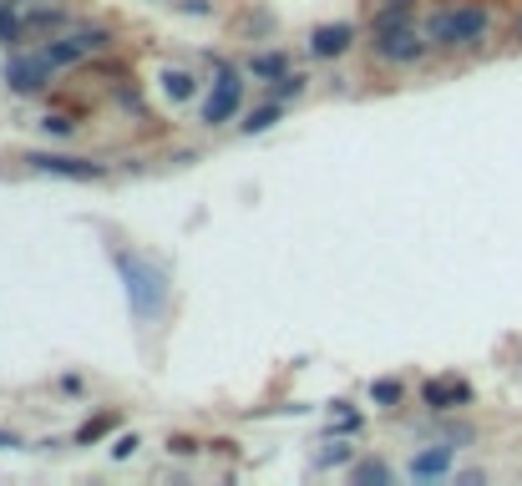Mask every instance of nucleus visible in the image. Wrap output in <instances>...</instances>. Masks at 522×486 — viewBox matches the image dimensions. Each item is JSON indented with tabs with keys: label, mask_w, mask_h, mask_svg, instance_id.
<instances>
[{
	"label": "nucleus",
	"mask_w": 522,
	"mask_h": 486,
	"mask_svg": "<svg viewBox=\"0 0 522 486\" xmlns=\"http://www.w3.org/2000/svg\"><path fill=\"white\" fill-rule=\"evenodd\" d=\"M112 264H117V274H122L132 319H137V324H158L163 309H168V269H163L158 259L137 254V249H112Z\"/></svg>",
	"instance_id": "f257e3e1"
},
{
	"label": "nucleus",
	"mask_w": 522,
	"mask_h": 486,
	"mask_svg": "<svg viewBox=\"0 0 522 486\" xmlns=\"http://www.w3.org/2000/svg\"><path fill=\"white\" fill-rule=\"evenodd\" d=\"M426 36L436 46H477L487 36V11L482 6H452V11H436Z\"/></svg>",
	"instance_id": "f03ea898"
},
{
	"label": "nucleus",
	"mask_w": 522,
	"mask_h": 486,
	"mask_svg": "<svg viewBox=\"0 0 522 486\" xmlns=\"http://www.w3.org/2000/svg\"><path fill=\"white\" fill-rule=\"evenodd\" d=\"M376 51L386 61H416L421 56V36H416V26H406V6H391L376 21Z\"/></svg>",
	"instance_id": "7ed1b4c3"
},
{
	"label": "nucleus",
	"mask_w": 522,
	"mask_h": 486,
	"mask_svg": "<svg viewBox=\"0 0 522 486\" xmlns=\"http://www.w3.org/2000/svg\"><path fill=\"white\" fill-rule=\"evenodd\" d=\"M239 107H244V81H239V71L218 66V81H213V92L203 102V122L208 127H223V122H234Z\"/></svg>",
	"instance_id": "20e7f679"
},
{
	"label": "nucleus",
	"mask_w": 522,
	"mask_h": 486,
	"mask_svg": "<svg viewBox=\"0 0 522 486\" xmlns=\"http://www.w3.org/2000/svg\"><path fill=\"white\" fill-rule=\"evenodd\" d=\"M26 162H31L36 173L71 178V183H92V178H102V173H107L102 162H87V157H61V152H26Z\"/></svg>",
	"instance_id": "39448f33"
},
{
	"label": "nucleus",
	"mask_w": 522,
	"mask_h": 486,
	"mask_svg": "<svg viewBox=\"0 0 522 486\" xmlns=\"http://www.w3.org/2000/svg\"><path fill=\"white\" fill-rule=\"evenodd\" d=\"M51 71H56V66H51L46 51H36V56H11V61H6V87L21 92V97H26V92H41L46 81H51Z\"/></svg>",
	"instance_id": "423d86ee"
},
{
	"label": "nucleus",
	"mask_w": 522,
	"mask_h": 486,
	"mask_svg": "<svg viewBox=\"0 0 522 486\" xmlns=\"http://www.w3.org/2000/svg\"><path fill=\"white\" fill-rule=\"evenodd\" d=\"M102 46H107V31H77V36L51 41L46 56H51V66H71V61H82V56H92V51H102Z\"/></svg>",
	"instance_id": "0eeeda50"
},
{
	"label": "nucleus",
	"mask_w": 522,
	"mask_h": 486,
	"mask_svg": "<svg viewBox=\"0 0 522 486\" xmlns=\"http://www.w3.org/2000/svg\"><path fill=\"white\" fill-rule=\"evenodd\" d=\"M421 400L431 405V411H452V405H467L472 400V385L457 380V375H436L421 385Z\"/></svg>",
	"instance_id": "6e6552de"
},
{
	"label": "nucleus",
	"mask_w": 522,
	"mask_h": 486,
	"mask_svg": "<svg viewBox=\"0 0 522 486\" xmlns=\"http://www.w3.org/2000/svg\"><path fill=\"white\" fill-rule=\"evenodd\" d=\"M350 41H355V26H350V21H335V26H320V31L310 36V51H315V56H340Z\"/></svg>",
	"instance_id": "1a4fd4ad"
},
{
	"label": "nucleus",
	"mask_w": 522,
	"mask_h": 486,
	"mask_svg": "<svg viewBox=\"0 0 522 486\" xmlns=\"http://www.w3.org/2000/svg\"><path fill=\"white\" fill-rule=\"evenodd\" d=\"M452 461H457V446H431V451H421L411 461V476H446Z\"/></svg>",
	"instance_id": "9d476101"
},
{
	"label": "nucleus",
	"mask_w": 522,
	"mask_h": 486,
	"mask_svg": "<svg viewBox=\"0 0 522 486\" xmlns=\"http://www.w3.org/2000/svg\"><path fill=\"white\" fill-rule=\"evenodd\" d=\"M163 92H168L173 102H188V97H193V76H188V71H168V76H163Z\"/></svg>",
	"instance_id": "9b49d317"
},
{
	"label": "nucleus",
	"mask_w": 522,
	"mask_h": 486,
	"mask_svg": "<svg viewBox=\"0 0 522 486\" xmlns=\"http://www.w3.org/2000/svg\"><path fill=\"white\" fill-rule=\"evenodd\" d=\"M274 122H279V102H274V107H259V112L244 122V132H269Z\"/></svg>",
	"instance_id": "f8f14e48"
},
{
	"label": "nucleus",
	"mask_w": 522,
	"mask_h": 486,
	"mask_svg": "<svg viewBox=\"0 0 522 486\" xmlns=\"http://www.w3.org/2000/svg\"><path fill=\"white\" fill-rule=\"evenodd\" d=\"M350 476H355V481H391V466H381V461H365V466H355Z\"/></svg>",
	"instance_id": "ddd939ff"
},
{
	"label": "nucleus",
	"mask_w": 522,
	"mask_h": 486,
	"mask_svg": "<svg viewBox=\"0 0 522 486\" xmlns=\"http://www.w3.org/2000/svg\"><path fill=\"white\" fill-rule=\"evenodd\" d=\"M274 92H279V97H300V92H305V76H300V71H284Z\"/></svg>",
	"instance_id": "4468645a"
},
{
	"label": "nucleus",
	"mask_w": 522,
	"mask_h": 486,
	"mask_svg": "<svg viewBox=\"0 0 522 486\" xmlns=\"http://www.w3.org/2000/svg\"><path fill=\"white\" fill-rule=\"evenodd\" d=\"M254 76H284V56H254Z\"/></svg>",
	"instance_id": "2eb2a0df"
},
{
	"label": "nucleus",
	"mask_w": 522,
	"mask_h": 486,
	"mask_svg": "<svg viewBox=\"0 0 522 486\" xmlns=\"http://www.w3.org/2000/svg\"><path fill=\"white\" fill-rule=\"evenodd\" d=\"M370 395H376L381 405H396V400H401V385H396V380H381V385H370Z\"/></svg>",
	"instance_id": "dca6fc26"
},
{
	"label": "nucleus",
	"mask_w": 522,
	"mask_h": 486,
	"mask_svg": "<svg viewBox=\"0 0 522 486\" xmlns=\"http://www.w3.org/2000/svg\"><path fill=\"white\" fill-rule=\"evenodd\" d=\"M41 127H46V132H71V122H66V117H46Z\"/></svg>",
	"instance_id": "f3484780"
},
{
	"label": "nucleus",
	"mask_w": 522,
	"mask_h": 486,
	"mask_svg": "<svg viewBox=\"0 0 522 486\" xmlns=\"http://www.w3.org/2000/svg\"><path fill=\"white\" fill-rule=\"evenodd\" d=\"M107 426H112V421H97V426H87V431H82V436H77V441H97V436H102V431H107Z\"/></svg>",
	"instance_id": "a211bd4d"
},
{
	"label": "nucleus",
	"mask_w": 522,
	"mask_h": 486,
	"mask_svg": "<svg viewBox=\"0 0 522 486\" xmlns=\"http://www.w3.org/2000/svg\"><path fill=\"white\" fill-rule=\"evenodd\" d=\"M0 446H16V436H11V431H0Z\"/></svg>",
	"instance_id": "6ab92c4d"
},
{
	"label": "nucleus",
	"mask_w": 522,
	"mask_h": 486,
	"mask_svg": "<svg viewBox=\"0 0 522 486\" xmlns=\"http://www.w3.org/2000/svg\"><path fill=\"white\" fill-rule=\"evenodd\" d=\"M517 41H522V16H517Z\"/></svg>",
	"instance_id": "aec40b11"
}]
</instances>
